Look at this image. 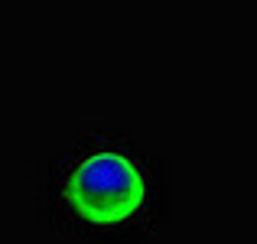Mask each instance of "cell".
<instances>
[{
	"instance_id": "cell-1",
	"label": "cell",
	"mask_w": 257,
	"mask_h": 244,
	"mask_svg": "<svg viewBox=\"0 0 257 244\" xmlns=\"http://www.w3.org/2000/svg\"><path fill=\"white\" fill-rule=\"evenodd\" d=\"M153 202L150 169L117 144H91L69 157L56 176V205L69 225L94 234L131 231Z\"/></svg>"
}]
</instances>
